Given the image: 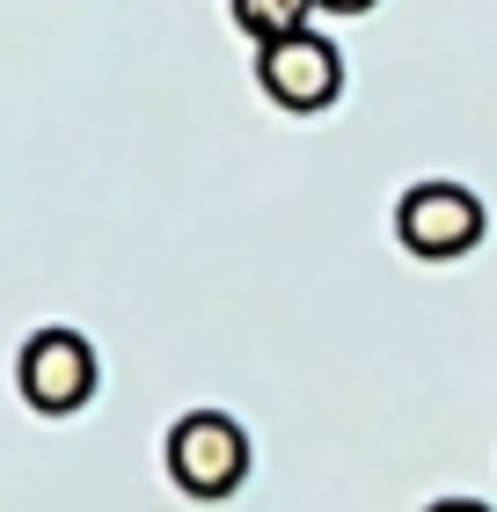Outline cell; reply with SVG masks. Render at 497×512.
<instances>
[{"instance_id":"obj_1","label":"cell","mask_w":497,"mask_h":512,"mask_svg":"<svg viewBox=\"0 0 497 512\" xmlns=\"http://www.w3.org/2000/svg\"><path fill=\"white\" fill-rule=\"evenodd\" d=\"M169 476L183 498H234L249 483V432L227 410H191L169 432Z\"/></svg>"},{"instance_id":"obj_2","label":"cell","mask_w":497,"mask_h":512,"mask_svg":"<svg viewBox=\"0 0 497 512\" xmlns=\"http://www.w3.org/2000/svg\"><path fill=\"white\" fill-rule=\"evenodd\" d=\"M483 198L468 191V183H410L395 205V235L410 256H424V264H454V256H468L483 242Z\"/></svg>"},{"instance_id":"obj_3","label":"cell","mask_w":497,"mask_h":512,"mask_svg":"<svg viewBox=\"0 0 497 512\" xmlns=\"http://www.w3.org/2000/svg\"><path fill=\"white\" fill-rule=\"evenodd\" d=\"M96 344H88L81 330H37V337H22V352H15V388H22V403H37L44 417H66V410H81L88 395H96Z\"/></svg>"},{"instance_id":"obj_4","label":"cell","mask_w":497,"mask_h":512,"mask_svg":"<svg viewBox=\"0 0 497 512\" xmlns=\"http://www.w3.org/2000/svg\"><path fill=\"white\" fill-rule=\"evenodd\" d=\"M256 81H264V96L278 110H329L344 96V59H337V44L315 37V30H293V37H278V44H256Z\"/></svg>"},{"instance_id":"obj_5","label":"cell","mask_w":497,"mask_h":512,"mask_svg":"<svg viewBox=\"0 0 497 512\" xmlns=\"http://www.w3.org/2000/svg\"><path fill=\"white\" fill-rule=\"evenodd\" d=\"M307 8L315 0H234V30L256 37V44H278V37L307 30Z\"/></svg>"},{"instance_id":"obj_6","label":"cell","mask_w":497,"mask_h":512,"mask_svg":"<svg viewBox=\"0 0 497 512\" xmlns=\"http://www.w3.org/2000/svg\"><path fill=\"white\" fill-rule=\"evenodd\" d=\"M315 8H329V15H366L373 0H315Z\"/></svg>"},{"instance_id":"obj_7","label":"cell","mask_w":497,"mask_h":512,"mask_svg":"<svg viewBox=\"0 0 497 512\" xmlns=\"http://www.w3.org/2000/svg\"><path fill=\"white\" fill-rule=\"evenodd\" d=\"M424 512H490V505H476V498H439V505H424Z\"/></svg>"}]
</instances>
